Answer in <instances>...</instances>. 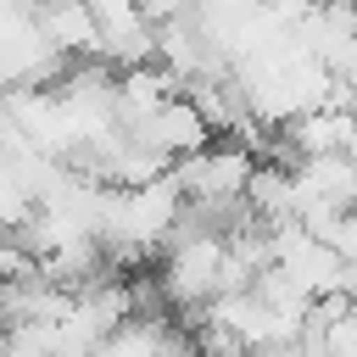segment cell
Wrapping results in <instances>:
<instances>
[{
  "instance_id": "cell-1",
  "label": "cell",
  "mask_w": 357,
  "mask_h": 357,
  "mask_svg": "<svg viewBox=\"0 0 357 357\" xmlns=\"http://www.w3.org/2000/svg\"><path fill=\"white\" fill-rule=\"evenodd\" d=\"M329 245H335V257L351 268L357 262V212H346L340 223H335V234H329Z\"/></svg>"
},
{
  "instance_id": "cell-2",
  "label": "cell",
  "mask_w": 357,
  "mask_h": 357,
  "mask_svg": "<svg viewBox=\"0 0 357 357\" xmlns=\"http://www.w3.org/2000/svg\"><path fill=\"white\" fill-rule=\"evenodd\" d=\"M346 296H351V307H357V262L346 268Z\"/></svg>"
}]
</instances>
